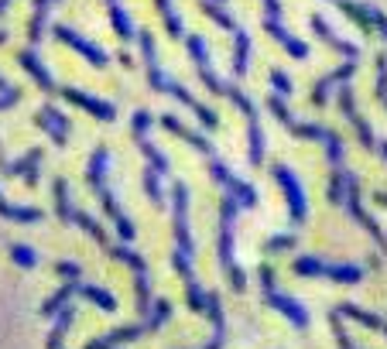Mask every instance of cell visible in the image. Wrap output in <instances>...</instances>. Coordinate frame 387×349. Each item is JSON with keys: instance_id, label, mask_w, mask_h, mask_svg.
<instances>
[{"instance_id": "1", "label": "cell", "mask_w": 387, "mask_h": 349, "mask_svg": "<svg viewBox=\"0 0 387 349\" xmlns=\"http://www.w3.org/2000/svg\"><path fill=\"white\" fill-rule=\"evenodd\" d=\"M268 110L275 113V120L288 130L291 137L319 141V144L326 148V158H329V168H333V172H329V188H326V195H329L333 206H343V202H346V181H350V172L343 168V137H339L333 127H322V123H298V120L291 117L288 99L278 96V92L268 96Z\"/></svg>"}, {"instance_id": "2", "label": "cell", "mask_w": 387, "mask_h": 349, "mask_svg": "<svg viewBox=\"0 0 387 349\" xmlns=\"http://www.w3.org/2000/svg\"><path fill=\"white\" fill-rule=\"evenodd\" d=\"M172 219H175V254H172V267L186 284V301L195 315L209 312V291H202L199 277H195V243H192V230H189V188L186 181L172 185Z\"/></svg>"}, {"instance_id": "3", "label": "cell", "mask_w": 387, "mask_h": 349, "mask_svg": "<svg viewBox=\"0 0 387 349\" xmlns=\"http://www.w3.org/2000/svg\"><path fill=\"white\" fill-rule=\"evenodd\" d=\"M158 123H161V127H165L168 134L182 137V141H186V144H189L192 151H199V154L206 158V165H209V174H212V178H216V181H219V185L226 188V195H233V199H237L240 206H247V209H254V206H257V188H254L250 181H240L237 174L230 172V168H226V165H223V161L216 158L212 144H209V141H206L202 134L189 130V127H186V123H182V120H179L175 113H165V117H161Z\"/></svg>"}, {"instance_id": "4", "label": "cell", "mask_w": 387, "mask_h": 349, "mask_svg": "<svg viewBox=\"0 0 387 349\" xmlns=\"http://www.w3.org/2000/svg\"><path fill=\"white\" fill-rule=\"evenodd\" d=\"M137 45H141V55H144V69H148V86L155 89V92H165V96L179 99L182 106H189L195 117H199V123H202L206 130H216V127H219V113H216V110H209V106H202V103L195 99L189 89L179 86V83H175L172 76H165V72H161L151 31H137Z\"/></svg>"}, {"instance_id": "5", "label": "cell", "mask_w": 387, "mask_h": 349, "mask_svg": "<svg viewBox=\"0 0 387 349\" xmlns=\"http://www.w3.org/2000/svg\"><path fill=\"white\" fill-rule=\"evenodd\" d=\"M106 168H110V151H106V148H97V151H93V158H90V168H86L90 188L97 192L99 206H103V212L110 216V223L117 226L120 240H123V243H130V240L137 237V230H134V223L123 216V209L117 206V199H113V192H110V185H106Z\"/></svg>"}, {"instance_id": "6", "label": "cell", "mask_w": 387, "mask_h": 349, "mask_svg": "<svg viewBox=\"0 0 387 349\" xmlns=\"http://www.w3.org/2000/svg\"><path fill=\"white\" fill-rule=\"evenodd\" d=\"M237 209H240V202H237L233 195H223V202H219L216 261H219V270L226 274L230 288H233V291H244V288H247V277H244V270H240V267H237V261H233V219H237Z\"/></svg>"}, {"instance_id": "7", "label": "cell", "mask_w": 387, "mask_h": 349, "mask_svg": "<svg viewBox=\"0 0 387 349\" xmlns=\"http://www.w3.org/2000/svg\"><path fill=\"white\" fill-rule=\"evenodd\" d=\"M219 96H226V99L244 113V120H247V161H250L254 168H261V165H264V130H261V117H257L254 99H250L244 89H237L233 83H223V86H219Z\"/></svg>"}, {"instance_id": "8", "label": "cell", "mask_w": 387, "mask_h": 349, "mask_svg": "<svg viewBox=\"0 0 387 349\" xmlns=\"http://www.w3.org/2000/svg\"><path fill=\"white\" fill-rule=\"evenodd\" d=\"M291 270L298 277H329L336 284H360L364 281V267L357 263H329V261H319L312 254H301L291 261Z\"/></svg>"}, {"instance_id": "9", "label": "cell", "mask_w": 387, "mask_h": 349, "mask_svg": "<svg viewBox=\"0 0 387 349\" xmlns=\"http://www.w3.org/2000/svg\"><path fill=\"white\" fill-rule=\"evenodd\" d=\"M257 277H261V291H264V301L275 308V312H281L285 319H288L291 326H298V329H305L308 326V312L288 298V295H281L278 291V284H275V270H271V263H261V270H257Z\"/></svg>"}, {"instance_id": "10", "label": "cell", "mask_w": 387, "mask_h": 349, "mask_svg": "<svg viewBox=\"0 0 387 349\" xmlns=\"http://www.w3.org/2000/svg\"><path fill=\"white\" fill-rule=\"evenodd\" d=\"M151 123H155V117H151L148 110H137V113L130 117V130H134V141H137L141 154L148 158V168L158 174V178H168V174H172V172H168V168H172V165H168V158H165V154H161V151H158V148L148 141V130H151Z\"/></svg>"}, {"instance_id": "11", "label": "cell", "mask_w": 387, "mask_h": 349, "mask_svg": "<svg viewBox=\"0 0 387 349\" xmlns=\"http://www.w3.org/2000/svg\"><path fill=\"white\" fill-rule=\"evenodd\" d=\"M271 172H275V181L281 185L285 199H288L291 233H298V230H301V223H305V216H308V202H305V188H301V181H298V178L291 174V168H288V165H275Z\"/></svg>"}, {"instance_id": "12", "label": "cell", "mask_w": 387, "mask_h": 349, "mask_svg": "<svg viewBox=\"0 0 387 349\" xmlns=\"http://www.w3.org/2000/svg\"><path fill=\"white\" fill-rule=\"evenodd\" d=\"M343 206L350 209V216H353V219H357V223H360V226H364L370 237H374V243H377V247H381V250L387 254V233H384V226H381V223H377V219H374L367 209H364V202H360V181H357L353 174H350V181H346V202H343Z\"/></svg>"}, {"instance_id": "13", "label": "cell", "mask_w": 387, "mask_h": 349, "mask_svg": "<svg viewBox=\"0 0 387 349\" xmlns=\"http://www.w3.org/2000/svg\"><path fill=\"white\" fill-rule=\"evenodd\" d=\"M52 34H55L62 45H69L72 52H79V55H83V59H86L93 69H106V66H110L106 52H103L99 45H93V41H86L83 34H76L72 28H66V24H55V28H52Z\"/></svg>"}, {"instance_id": "14", "label": "cell", "mask_w": 387, "mask_h": 349, "mask_svg": "<svg viewBox=\"0 0 387 349\" xmlns=\"http://www.w3.org/2000/svg\"><path fill=\"white\" fill-rule=\"evenodd\" d=\"M59 96L69 99L72 106L86 110L90 117H97V120H103V123H113V120H117V106L106 103V99H99V96H90V92H83V89H76V86H62L59 89Z\"/></svg>"}, {"instance_id": "15", "label": "cell", "mask_w": 387, "mask_h": 349, "mask_svg": "<svg viewBox=\"0 0 387 349\" xmlns=\"http://www.w3.org/2000/svg\"><path fill=\"white\" fill-rule=\"evenodd\" d=\"M38 165H41V148H31L28 154H21V158H7L3 154V148H0V174H7V178H24L31 188L38 185Z\"/></svg>"}, {"instance_id": "16", "label": "cell", "mask_w": 387, "mask_h": 349, "mask_svg": "<svg viewBox=\"0 0 387 349\" xmlns=\"http://www.w3.org/2000/svg\"><path fill=\"white\" fill-rule=\"evenodd\" d=\"M339 110H343V117L353 123V130H357V137H360L364 151H374V148H377V141H374V130H370L367 117L357 110V99H353V89H350V83H346V86H339Z\"/></svg>"}, {"instance_id": "17", "label": "cell", "mask_w": 387, "mask_h": 349, "mask_svg": "<svg viewBox=\"0 0 387 349\" xmlns=\"http://www.w3.org/2000/svg\"><path fill=\"white\" fill-rule=\"evenodd\" d=\"M186 45H189V55H192L195 72H199L202 86L209 89L212 96H219V86H223V79H219V76L212 72V62H209V48H206L202 34H189V38H186Z\"/></svg>"}, {"instance_id": "18", "label": "cell", "mask_w": 387, "mask_h": 349, "mask_svg": "<svg viewBox=\"0 0 387 349\" xmlns=\"http://www.w3.org/2000/svg\"><path fill=\"white\" fill-rule=\"evenodd\" d=\"M34 123L55 141V148H66V141H69V117L62 113V110H55L52 103H45L41 110H38V117H34Z\"/></svg>"}, {"instance_id": "19", "label": "cell", "mask_w": 387, "mask_h": 349, "mask_svg": "<svg viewBox=\"0 0 387 349\" xmlns=\"http://www.w3.org/2000/svg\"><path fill=\"white\" fill-rule=\"evenodd\" d=\"M357 66H360V62H353V59H346V62H343L339 69H333L329 76H322V79L315 83V89H312V103H315V106H326V103H329V92H333V89H336V86H346V83L353 79V72H357Z\"/></svg>"}, {"instance_id": "20", "label": "cell", "mask_w": 387, "mask_h": 349, "mask_svg": "<svg viewBox=\"0 0 387 349\" xmlns=\"http://www.w3.org/2000/svg\"><path fill=\"white\" fill-rule=\"evenodd\" d=\"M17 62H21V69H24V72H28V76L38 83V89H41L45 96H59V89H62V86L52 79V72L45 69V62L34 55V48H24V52L17 55Z\"/></svg>"}, {"instance_id": "21", "label": "cell", "mask_w": 387, "mask_h": 349, "mask_svg": "<svg viewBox=\"0 0 387 349\" xmlns=\"http://www.w3.org/2000/svg\"><path fill=\"white\" fill-rule=\"evenodd\" d=\"M308 24H312V31H315V34H319V38H322L329 48H333V52H339L343 59H353V62H360V45H357V41H346V38H339V34H336V31L326 24V17L312 14V21H308Z\"/></svg>"}, {"instance_id": "22", "label": "cell", "mask_w": 387, "mask_h": 349, "mask_svg": "<svg viewBox=\"0 0 387 349\" xmlns=\"http://www.w3.org/2000/svg\"><path fill=\"white\" fill-rule=\"evenodd\" d=\"M264 31H268V34H271V38H275V41L288 52L291 59H308V45H305L301 38H295V34H291L281 21H268V17H264Z\"/></svg>"}, {"instance_id": "23", "label": "cell", "mask_w": 387, "mask_h": 349, "mask_svg": "<svg viewBox=\"0 0 387 349\" xmlns=\"http://www.w3.org/2000/svg\"><path fill=\"white\" fill-rule=\"evenodd\" d=\"M206 319L212 322V339L202 349H223V343H226V315H223L219 295H212V291H209V312H206Z\"/></svg>"}, {"instance_id": "24", "label": "cell", "mask_w": 387, "mask_h": 349, "mask_svg": "<svg viewBox=\"0 0 387 349\" xmlns=\"http://www.w3.org/2000/svg\"><path fill=\"white\" fill-rule=\"evenodd\" d=\"M336 312H339L343 319H353V322H360V326H367V329L381 332V336L387 339V319H381V315H374V312H367V308H360V305H353V301L336 305Z\"/></svg>"}, {"instance_id": "25", "label": "cell", "mask_w": 387, "mask_h": 349, "mask_svg": "<svg viewBox=\"0 0 387 349\" xmlns=\"http://www.w3.org/2000/svg\"><path fill=\"white\" fill-rule=\"evenodd\" d=\"M79 284H83V281H66L55 295H48V298H45V305H41V315H45V319H55L62 308H69V298H76V295H79Z\"/></svg>"}, {"instance_id": "26", "label": "cell", "mask_w": 387, "mask_h": 349, "mask_svg": "<svg viewBox=\"0 0 387 349\" xmlns=\"http://www.w3.org/2000/svg\"><path fill=\"white\" fill-rule=\"evenodd\" d=\"M106 14H110V24H113V34L123 41V45H130L134 38H137V31H134V24H130V17H127V10L120 7V0H106Z\"/></svg>"}, {"instance_id": "27", "label": "cell", "mask_w": 387, "mask_h": 349, "mask_svg": "<svg viewBox=\"0 0 387 349\" xmlns=\"http://www.w3.org/2000/svg\"><path fill=\"white\" fill-rule=\"evenodd\" d=\"M250 34L244 31V28H237L233 31V76L237 79H244L247 76V69H250Z\"/></svg>"}, {"instance_id": "28", "label": "cell", "mask_w": 387, "mask_h": 349, "mask_svg": "<svg viewBox=\"0 0 387 349\" xmlns=\"http://www.w3.org/2000/svg\"><path fill=\"white\" fill-rule=\"evenodd\" d=\"M31 24H28V45L34 48L41 38H45V24H48V10H52V0H34L31 3Z\"/></svg>"}, {"instance_id": "29", "label": "cell", "mask_w": 387, "mask_h": 349, "mask_svg": "<svg viewBox=\"0 0 387 349\" xmlns=\"http://www.w3.org/2000/svg\"><path fill=\"white\" fill-rule=\"evenodd\" d=\"M333 3H336V7H339V10H343V14H346V17L364 31V34H370V31H374V21H370L367 3H357V0H333Z\"/></svg>"}, {"instance_id": "30", "label": "cell", "mask_w": 387, "mask_h": 349, "mask_svg": "<svg viewBox=\"0 0 387 349\" xmlns=\"http://www.w3.org/2000/svg\"><path fill=\"white\" fill-rule=\"evenodd\" d=\"M0 216L10 219V223H38L41 219V209H34V206H14V202H7L0 195Z\"/></svg>"}, {"instance_id": "31", "label": "cell", "mask_w": 387, "mask_h": 349, "mask_svg": "<svg viewBox=\"0 0 387 349\" xmlns=\"http://www.w3.org/2000/svg\"><path fill=\"white\" fill-rule=\"evenodd\" d=\"M72 319H76V308H62V312L55 315V326H52V332H48V349H66V332H69Z\"/></svg>"}, {"instance_id": "32", "label": "cell", "mask_w": 387, "mask_h": 349, "mask_svg": "<svg viewBox=\"0 0 387 349\" xmlns=\"http://www.w3.org/2000/svg\"><path fill=\"white\" fill-rule=\"evenodd\" d=\"M79 295L86 298V301H93L99 312H117L120 305H117V298L110 295V291H103V288H93V284H79Z\"/></svg>"}, {"instance_id": "33", "label": "cell", "mask_w": 387, "mask_h": 349, "mask_svg": "<svg viewBox=\"0 0 387 349\" xmlns=\"http://www.w3.org/2000/svg\"><path fill=\"white\" fill-rule=\"evenodd\" d=\"M202 7V14L209 17V21H216L223 31H237V21H233V14L230 10H223V3H212V0H202L199 3Z\"/></svg>"}, {"instance_id": "34", "label": "cell", "mask_w": 387, "mask_h": 349, "mask_svg": "<svg viewBox=\"0 0 387 349\" xmlns=\"http://www.w3.org/2000/svg\"><path fill=\"white\" fill-rule=\"evenodd\" d=\"M141 181H144V192H148V199H151V206L155 209H165V192H161V181H158V174L151 172V168H144V174H141Z\"/></svg>"}, {"instance_id": "35", "label": "cell", "mask_w": 387, "mask_h": 349, "mask_svg": "<svg viewBox=\"0 0 387 349\" xmlns=\"http://www.w3.org/2000/svg\"><path fill=\"white\" fill-rule=\"evenodd\" d=\"M329 329H333V336H336V346L339 349H357L350 343V336H346V326H343V315L336 312V308H329Z\"/></svg>"}, {"instance_id": "36", "label": "cell", "mask_w": 387, "mask_h": 349, "mask_svg": "<svg viewBox=\"0 0 387 349\" xmlns=\"http://www.w3.org/2000/svg\"><path fill=\"white\" fill-rule=\"evenodd\" d=\"M298 243V233H278V237H268L264 240V254H281V250H291Z\"/></svg>"}, {"instance_id": "37", "label": "cell", "mask_w": 387, "mask_h": 349, "mask_svg": "<svg viewBox=\"0 0 387 349\" xmlns=\"http://www.w3.org/2000/svg\"><path fill=\"white\" fill-rule=\"evenodd\" d=\"M10 257H14V263H21V267H38V254L31 247H24V243H14L10 247Z\"/></svg>"}, {"instance_id": "38", "label": "cell", "mask_w": 387, "mask_h": 349, "mask_svg": "<svg viewBox=\"0 0 387 349\" xmlns=\"http://www.w3.org/2000/svg\"><path fill=\"white\" fill-rule=\"evenodd\" d=\"M377 103L387 110V55H377Z\"/></svg>"}, {"instance_id": "39", "label": "cell", "mask_w": 387, "mask_h": 349, "mask_svg": "<svg viewBox=\"0 0 387 349\" xmlns=\"http://www.w3.org/2000/svg\"><path fill=\"white\" fill-rule=\"evenodd\" d=\"M271 89H275L278 96H285V99L291 96V79H288L285 69H271Z\"/></svg>"}, {"instance_id": "40", "label": "cell", "mask_w": 387, "mask_h": 349, "mask_svg": "<svg viewBox=\"0 0 387 349\" xmlns=\"http://www.w3.org/2000/svg\"><path fill=\"white\" fill-rule=\"evenodd\" d=\"M55 274H59V277H66V281H79V277H83V267H79V263H72V261H59L55 263Z\"/></svg>"}, {"instance_id": "41", "label": "cell", "mask_w": 387, "mask_h": 349, "mask_svg": "<svg viewBox=\"0 0 387 349\" xmlns=\"http://www.w3.org/2000/svg\"><path fill=\"white\" fill-rule=\"evenodd\" d=\"M17 99H21V89H17V86H10L7 92H0V110H10V106H14Z\"/></svg>"}, {"instance_id": "42", "label": "cell", "mask_w": 387, "mask_h": 349, "mask_svg": "<svg viewBox=\"0 0 387 349\" xmlns=\"http://www.w3.org/2000/svg\"><path fill=\"white\" fill-rule=\"evenodd\" d=\"M264 10H268V21H281V14H285L281 0H264Z\"/></svg>"}, {"instance_id": "43", "label": "cell", "mask_w": 387, "mask_h": 349, "mask_svg": "<svg viewBox=\"0 0 387 349\" xmlns=\"http://www.w3.org/2000/svg\"><path fill=\"white\" fill-rule=\"evenodd\" d=\"M117 59H120V66H123V69H134V55H130V52H120Z\"/></svg>"}, {"instance_id": "44", "label": "cell", "mask_w": 387, "mask_h": 349, "mask_svg": "<svg viewBox=\"0 0 387 349\" xmlns=\"http://www.w3.org/2000/svg\"><path fill=\"white\" fill-rule=\"evenodd\" d=\"M374 202H377L381 209H387V192L384 188H381V192H374Z\"/></svg>"}, {"instance_id": "45", "label": "cell", "mask_w": 387, "mask_h": 349, "mask_svg": "<svg viewBox=\"0 0 387 349\" xmlns=\"http://www.w3.org/2000/svg\"><path fill=\"white\" fill-rule=\"evenodd\" d=\"M377 151H381V158L387 161V141H377Z\"/></svg>"}, {"instance_id": "46", "label": "cell", "mask_w": 387, "mask_h": 349, "mask_svg": "<svg viewBox=\"0 0 387 349\" xmlns=\"http://www.w3.org/2000/svg\"><path fill=\"white\" fill-rule=\"evenodd\" d=\"M7 89H10V83H7V79L0 76V92H7Z\"/></svg>"}, {"instance_id": "47", "label": "cell", "mask_w": 387, "mask_h": 349, "mask_svg": "<svg viewBox=\"0 0 387 349\" xmlns=\"http://www.w3.org/2000/svg\"><path fill=\"white\" fill-rule=\"evenodd\" d=\"M3 41H7V31H3V28H0V45H3Z\"/></svg>"}, {"instance_id": "48", "label": "cell", "mask_w": 387, "mask_h": 349, "mask_svg": "<svg viewBox=\"0 0 387 349\" xmlns=\"http://www.w3.org/2000/svg\"><path fill=\"white\" fill-rule=\"evenodd\" d=\"M212 3H226V0H212Z\"/></svg>"}, {"instance_id": "49", "label": "cell", "mask_w": 387, "mask_h": 349, "mask_svg": "<svg viewBox=\"0 0 387 349\" xmlns=\"http://www.w3.org/2000/svg\"><path fill=\"white\" fill-rule=\"evenodd\" d=\"M52 3H59V0H52Z\"/></svg>"}, {"instance_id": "50", "label": "cell", "mask_w": 387, "mask_h": 349, "mask_svg": "<svg viewBox=\"0 0 387 349\" xmlns=\"http://www.w3.org/2000/svg\"><path fill=\"white\" fill-rule=\"evenodd\" d=\"M90 349H93V346H90Z\"/></svg>"}]
</instances>
